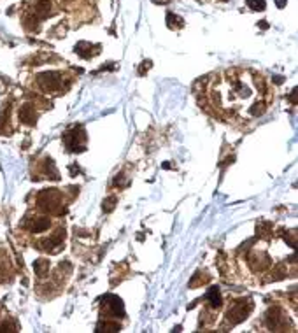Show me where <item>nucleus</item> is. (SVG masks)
Masks as SVG:
<instances>
[{"label":"nucleus","mask_w":298,"mask_h":333,"mask_svg":"<svg viewBox=\"0 0 298 333\" xmlns=\"http://www.w3.org/2000/svg\"><path fill=\"white\" fill-rule=\"evenodd\" d=\"M263 83L249 72H226L212 88V100L224 113H232L246 119L258 118L265 113Z\"/></svg>","instance_id":"nucleus-1"},{"label":"nucleus","mask_w":298,"mask_h":333,"mask_svg":"<svg viewBox=\"0 0 298 333\" xmlns=\"http://www.w3.org/2000/svg\"><path fill=\"white\" fill-rule=\"evenodd\" d=\"M62 84H63V77L60 72H42L37 76V86L46 93L58 92L62 88Z\"/></svg>","instance_id":"nucleus-2"},{"label":"nucleus","mask_w":298,"mask_h":333,"mask_svg":"<svg viewBox=\"0 0 298 333\" xmlns=\"http://www.w3.org/2000/svg\"><path fill=\"white\" fill-rule=\"evenodd\" d=\"M251 312V303L246 302V300H234L228 309V321L232 324L240 323L242 319H246Z\"/></svg>","instance_id":"nucleus-3"},{"label":"nucleus","mask_w":298,"mask_h":333,"mask_svg":"<svg viewBox=\"0 0 298 333\" xmlns=\"http://www.w3.org/2000/svg\"><path fill=\"white\" fill-rule=\"evenodd\" d=\"M62 204V195L56 190H46L39 195V205L46 211H53V209H58Z\"/></svg>","instance_id":"nucleus-4"},{"label":"nucleus","mask_w":298,"mask_h":333,"mask_svg":"<svg viewBox=\"0 0 298 333\" xmlns=\"http://www.w3.org/2000/svg\"><path fill=\"white\" fill-rule=\"evenodd\" d=\"M102 305L105 307V312L111 316H116V318H121V316L125 314L123 310V302H121L118 297H114V295H109V297H104L102 298Z\"/></svg>","instance_id":"nucleus-5"},{"label":"nucleus","mask_w":298,"mask_h":333,"mask_svg":"<svg viewBox=\"0 0 298 333\" xmlns=\"http://www.w3.org/2000/svg\"><path fill=\"white\" fill-rule=\"evenodd\" d=\"M50 225H51L50 217H48V216H40V214L27 217V221H25V226H27L28 230H30V232H34V233L44 232V230L50 228Z\"/></svg>","instance_id":"nucleus-6"},{"label":"nucleus","mask_w":298,"mask_h":333,"mask_svg":"<svg viewBox=\"0 0 298 333\" xmlns=\"http://www.w3.org/2000/svg\"><path fill=\"white\" fill-rule=\"evenodd\" d=\"M19 119H21L23 123H27V125H34L35 119H37V116H35L34 105H32V104H25V105H23V107L19 109Z\"/></svg>","instance_id":"nucleus-7"},{"label":"nucleus","mask_w":298,"mask_h":333,"mask_svg":"<svg viewBox=\"0 0 298 333\" xmlns=\"http://www.w3.org/2000/svg\"><path fill=\"white\" fill-rule=\"evenodd\" d=\"M207 300H209V303H211V307L212 309H218L219 305H221V295H219V290L218 287H211L209 290V293H207Z\"/></svg>","instance_id":"nucleus-8"},{"label":"nucleus","mask_w":298,"mask_h":333,"mask_svg":"<svg viewBox=\"0 0 298 333\" xmlns=\"http://www.w3.org/2000/svg\"><path fill=\"white\" fill-rule=\"evenodd\" d=\"M34 269H35V274H37L39 277H44V275L48 274V270H50V261L40 258V260L34 263Z\"/></svg>","instance_id":"nucleus-9"},{"label":"nucleus","mask_w":298,"mask_h":333,"mask_svg":"<svg viewBox=\"0 0 298 333\" xmlns=\"http://www.w3.org/2000/svg\"><path fill=\"white\" fill-rule=\"evenodd\" d=\"M76 51L79 53L83 58H88L89 51H91V46H89V44H86V42H81V44H77V46H76Z\"/></svg>","instance_id":"nucleus-10"},{"label":"nucleus","mask_w":298,"mask_h":333,"mask_svg":"<svg viewBox=\"0 0 298 333\" xmlns=\"http://www.w3.org/2000/svg\"><path fill=\"white\" fill-rule=\"evenodd\" d=\"M247 6L253 11H263L265 9V2L263 0H247Z\"/></svg>","instance_id":"nucleus-11"},{"label":"nucleus","mask_w":298,"mask_h":333,"mask_svg":"<svg viewBox=\"0 0 298 333\" xmlns=\"http://www.w3.org/2000/svg\"><path fill=\"white\" fill-rule=\"evenodd\" d=\"M114 204H116V198L112 196V198H109L107 202L104 204V209H105V211H111V209L114 207Z\"/></svg>","instance_id":"nucleus-12"},{"label":"nucleus","mask_w":298,"mask_h":333,"mask_svg":"<svg viewBox=\"0 0 298 333\" xmlns=\"http://www.w3.org/2000/svg\"><path fill=\"white\" fill-rule=\"evenodd\" d=\"M277 6H279V7H284L286 2H284V0H277Z\"/></svg>","instance_id":"nucleus-13"},{"label":"nucleus","mask_w":298,"mask_h":333,"mask_svg":"<svg viewBox=\"0 0 298 333\" xmlns=\"http://www.w3.org/2000/svg\"><path fill=\"white\" fill-rule=\"evenodd\" d=\"M154 2H158V4H160V2H162V4H165L167 0H154Z\"/></svg>","instance_id":"nucleus-14"}]
</instances>
